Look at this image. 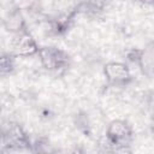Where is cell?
Segmentation results:
<instances>
[{
	"mask_svg": "<svg viewBox=\"0 0 154 154\" xmlns=\"http://www.w3.org/2000/svg\"><path fill=\"white\" fill-rule=\"evenodd\" d=\"M1 152H32V140L17 122H8L1 129Z\"/></svg>",
	"mask_w": 154,
	"mask_h": 154,
	"instance_id": "2",
	"label": "cell"
},
{
	"mask_svg": "<svg viewBox=\"0 0 154 154\" xmlns=\"http://www.w3.org/2000/svg\"><path fill=\"white\" fill-rule=\"evenodd\" d=\"M40 47L36 38L29 31L12 35L11 40V52H13L18 58H29L37 55Z\"/></svg>",
	"mask_w": 154,
	"mask_h": 154,
	"instance_id": "7",
	"label": "cell"
},
{
	"mask_svg": "<svg viewBox=\"0 0 154 154\" xmlns=\"http://www.w3.org/2000/svg\"><path fill=\"white\" fill-rule=\"evenodd\" d=\"M146 4H154V0H147Z\"/></svg>",
	"mask_w": 154,
	"mask_h": 154,
	"instance_id": "14",
	"label": "cell"
},
{
	"mask_svg": "<svg viewBox=\"0 0 154 154\" xmlns=\"http://www.w3.org/2000/svg\"><path fill=\"white\" fill-rule=\"evenodd\" d=\"M130 1H132V2H143V4L147 2V0H130Z\"/></svg>",
	"mask_w": 154,
	"mask_h": 154,
	"instance_id": "13",
	"label": "cell"
},
{
	"mask_svg": "<svg viewBox=\"0 0 154 154\" xmlns=\"http://www.w3.org/2000/svg\"><path fill=\"white\" fill-rule=\"evenodd\" d=\"M51 152L49 140L47 137H37L32 140V153H47Z\"/></svg>",
	"mask_w": 154,
	"mask_h": 154,
	"instance_id": "12",
	"label": "cell"
},
{
	"mask_svg": "<svg viewBox=\"0 0 154 154\" xmlns=\"http://www.w3.org/2000/svg\"><path fill=\"white\" fill-rule=\"evenodd\" d=\"M126 60L138 67L146 77L154 76V42L148 43L146 47H132L125 52Z\"/></svg>",
	"mask_w": 154,
	"mask_h": 154,
	"instance_id": "5",
	"label": "cell"
},
{
	"mask_svg": "<svg viewBox=\"0 0 154 154\" xmlns=\"http://www.w3.org/2000/svg\"><path fill=\"white\" fill-rule=\"evenodd\" d=\"M135 138L132 125L126 119L111 120L105 131V144L113 152H126Z\"/></svg>",
	"mask_w": 154,
	"mask_h": 154,
	"instance_id": "1",
	"label": "cell"
},
{
	"mask_svg": "<svg viewBox=\"0 0 154 154\" xmlns=\"http://www.w3.org/2000/svg\"><path fill=\"white\" fill-rule=\"evenodd\" d=\"M17 55L8 51V52H2L0 57V73L2 77H7L14 73L16 67H17Z\"/></svg>",
	"mask_w": 154,
	"mask_h": 154,
	"instance_id": "9",
	"label": "cell"
},
{
	"mask_svg": "<svg viewBox=\"0 0 154 154\" xmlns=\"http://www.w3.org/2000/svg\"><path fill=\"white\" fill-rule=\"evenodd\" d=\"M73 124L76 126V129L82 132L84 136H90L91 134V125L89 122V117L85 112L79 111L76 113V116L73 117Z\"/></svg>",
	"mask_w": 154,
	"mask_h": 154,
	"instance_id": "10",
	"label": "cell"
},
{
	"mask_svg": "<svg viewBox=\"0 0 154 154\" xmlns=\"http://www.w3.org/2000/svg\"><path fill=\"white\" fill-rule=\"evenodd\" d=\"M2 28L11 35H18L29 31V24L24 10L18 4L2 12Z\"/></svg>",
	"mask_w": 154,
	"mask_h": 154,
	"instance_id": "6",
	"label": "cell"
},
{
	"mask_svg": "<svg viewBox=\"0 0 154 154\" xmlns=\"http://www.w3.org/2000/svg\"><path fill=\"white\" fill-rule=\"evenodd\" d=\"M24 10L28 14L32 17H40L43 13V4L42 0H24Z\"/></svg>",
	"mask_w": 154,
	"mask_h": 154,
	"instance_id": "11",
	"label": "cell"
},
{
	"mask_svg": "<svg viewBox=\"0 0 154 154\" xmlns=\"http://www.w3.org/2000/svg\"><path fill=\"white\" fill-rule=\"evenodd\" d=\"M37 57L41 67L48 72H60L71 65V55L57 46H41Z\"/></svg>",
	"mask_w": 154,
	"mask_h": 154,
	"instance_id": "3",
	"label": "cell"
},
{
	"mask_svg": "<svg viewBox=\"0 0 154 154\" xmlns=\"http://www.w3.org/2000/svg\"><path fill=\"white\" fill-rule=\"evenodd\" d=\"M102 73L106 83L113 88H125L135 81L129 65L123 61H107L102 67Z\"/></svg>",
	"mask_w": 154,
	"mask_h": 154,
	"instance_id": "4",
	"label": "cell"
},
{
	"mask_svg": "<svg viewBox=\"0 0 154 154\" xmlns=\"http://www.w3.org/2000/svg\"><path fill=\"white\" fill-rule=\"evenodd\" d=\"M79 13L88 17H97L107 8V0H79Z\"/></svg>",
	"mask_w": 154,
	"mask_h": 154,
	"instance_id": "8",
	"label": "cell"
}]
</instances>
